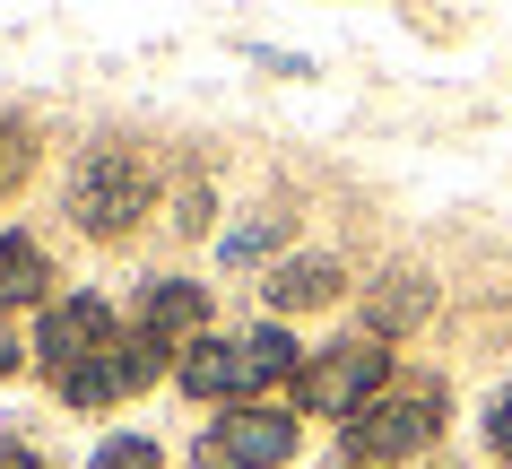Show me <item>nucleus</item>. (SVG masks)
I'll return each instance as SVG.
<instances>
[{
	"label": "nucleus",
	"instance_id": "dca6fc26",
	"mask_svg": "<svg viewBox=\"0 0 512 469\" xmlns=\"http://www.w3.org/2000/svg\"><path fill=\"white\" fill-rule=\"evenodd\" d=\"M0 469H44V461H35V452H27L18 435H0Z\"/></svg>",
	"mask_w": 512,
	"mask_h": 469
},
{
	"label": "nucleus",
	"instance_id": "2eb2a0df",
	"mask_svg": "<svg viewBox=\"0 0 512 469\" xmlns=\"http://www.w3.org/2000/svg\"><path fill=\"white\" fill-rule=\"evenodd\" d=\"M486 443H495V452H504V469H512V391L486 409Z\"/></svg>",
	"mask_w": 512,
	"mask_h": 469
},
{
	"label": "nucleus",
	"instance_id": "ddd939ff",
	"mask_svg": "<svg viewBox=\"0 0 512 469\" xmlns=\"http://www.w3.org/2000/svg\"><path fill=\"white\" fill-rule=\"evenodd\" d=\"M87 469H157V443H148V435H113Z\"/></svg>",
	"mask_w": 512,
	"mask_h": 469
},
{
	"label": "nucleus",
	"instance_id": "f3484780",
	"mask_svg": "<svg viewBox=\"0 0 512 469\" xmlns=\"http://www.w3.org/2000/svg\"><path fill=\"white\" fill-rule=\"evenodd\" d=\"M0 374H18V348H9V339H0Z\"/></svg>",
	"mask_w": 512,
	"mask_h": 469
},
{
	"label": "nucleus",
	"instance_id": "423d86ee",
	"mask_svg": "<svg viewBox=\"0 0 512 469\" xmlns=\"http://www.w3.org/2000/svg\"><path fill=\"white\" fill-rule=\"evenodd\" d=\"M157 374H165V348L131 331V339H113L105 357H87L79 374H61L53 391L70 400V409H105V400H131V391H148Z\"/></svg>",
	"mask_w": 512,
	"mask_h": 469
},
{
	"label": "nucleus",
	"instance_id": "f03ea898",
	"mask_svg": "<svg viewBox=\"0 0 512 469\" xmlns=\"http://www.w3.org/2000/svg\"><path fill=\"white\" fill-rule=\"evenodd\" d=\"M148 200H157V174H148V157L122 148V139H96L79 166H70V218H79L96 244L131 235V226L148 218Z\"/></svg>",
	"mask_w": 512,
	"mask_h": 469
},
{
	"label": "nucleus",
	"instance_id": "39448f33",
	"mask_svg": "<svg viewBox=\"0 0 512 469\" xmlns=\"http://www.w3.org/2000/svg\"><path fill=\"white\" fill-rule=\"evenodd\" d=\"M296 409H270V400H252V409H226L209 435L191 443V461L200 469H278L296 452Z\"/></svg>",
	"mask_w": 512,
	"mask_h": 469
},
{
	"label": "nucleus",
	"instance_id": "4468645a",
	"mask_svg": "<svg viewBox=\"0 0 512 469\" xmlns=\"http://www.w3.org/2000/svg\"><path fill=\"white\" fill-rule=\"evenodd\" d=\"M278 235H287V218H261V226H243V235H226V261H252V252H270Z\"/></svg>",
	"mask_w": 512,
	"mask_h": 469
},
{
	"label": "nucleus",
	"instance_id": "f257e3e1",
	"mask_svg": "<svg viewBox=\"0 0 512 469\" xmlns=\"http://www.w3.org/2000/svg\"><path fill=\"white\" fill-rule=\"evenodd\" d=\"M174 374H183L191 400L252 409L270 383H296V374H304V348L287 339V322H261V331H243V339H200V348H191Z\"/></svg>",
	"mask_w": 512,
	"mask_h": 469
},
{
	"label": "nucleus",
	"instance_id": "20e7f679",
	"mask_svg": "<svg viewBox=\"0 0 512 469\" xmlns=\"http://www.w3.org/2000/svg\"><path fill=\"white\" fill-rule=\"evenodd\" d=\"M434 426H443V383L382 391L365 417H348V461L356 469H391V461H408V452H426Z\"/></svg>",
	"mask_w": 512,
	"mask_h": 469
},
{
	"label": "nucleus",
	"instance_id": "9d476101",
	"mask_svg": "<svg viewBox=\"0 0 512 469\" xmlns=\"http://www.w3.org/2000/svg\"><path fill=\"white\" fill-rule=\"evenodd\" d=\"M44 287H53L44 244L18 235V226H0V313H9V304H44Z\"/></svg>",
	"mask_w": 512,
	"mask_h": 469
},
{
	"label": "nucleus",
	"instance_id": "6e6552de",
	"mask_svg": "<svg viewBox=\"0 0 512 469\" xmlns=\"http://www.w3.org/2000/svg\"><path fill=\"white\" fill-rule=\"evenodd\" d=\"M139 339H157L165 357H191L209 339V287L200 278H157L139 296Z\"/></svg>",
	"mask_w": 512,
	"mask_h": 469
},
{
	"label": "nucleus",
	"instance_id": "9b49d317",
	"mask_svg": "<svg viewBox=\"0 0 512 469\" xmlns=\"http://www.w3.org/2000/svg\"><path fill=\"white\" fill-rule=\"evenodd\" d=\"M426 304H434L426 278H417V270H391L374 296H365V322H374V339H391V331H408V322H426Z\"/></svg>",
	"mask_w": 512,
	"mask_h": 469
},
{
	"label": "nucleus",
	"instance_id": "0eeeda50",
	"mask_svg": "<svg viewBox=\"0 0 512 469\" xmlns=\"http://www.w3.org/2000/svg\"><path fill=\"white\" fill-rule=\"evenodd\" d=\"M113 304L105 296H61V304H44V331H35V357L53 365V383L61 374H79L87 357H105L113 348Z\"/></svg>",
	"mask_w": 512,
	"mask_h": 469
},
{
	"label": "nucleus",
	"instance_id": "1a4fd4ad",
	"mask_svg": "<svg viewBox=\"0 0 512 469\" xmlns=\"http://www.w3.org/2000/svg\"><path fill=\"white\" fill-rule=\"evenodd\" d=\"M339 287H348V278H339V261H322V252H304V261H278L261 296H270V313L287 322V313H313V304H330Z\"/></svg>",
	"mask_w": 512,
	"mask_h": 469
},
{
	"label": "nucleus",
	"instance_id": "f8f14e48",
	"mask_svg": "<svg viewBox=\"0 0 512 469\" xmlns=\"http://www.w3.org/2000/svg\"><path fill=\"white\" fill-rule=\"evenodd\" d=\"M35 174V122H18V113H0V200L18 192Z\"/></svg>",
	"mask_w": 512,
	"mask_h": 469
},
{
	"label": "nucleus",
	"instance_id": "7ed1b4c3",
	"mask_svg": "<svg viewBox=\"0 0 512 469\" xmlns=\"http://www.w3.org/2000/svg\"><path fill=\"white\" fill-rule=\"evenodd\" d=\"M382 391H391V348L365 331V339H339V348H313V357H304L296 409H313V417H365Z\"/></svg>",
	"mask_w": 512,
	"mask_h": 469
},
{
	"label": "nucleus",
	"instance_id": "a211bd4d",
	"mask_svg": "<svg viewBox=\"0 0 512 469\" xmlns=\"http://www.w3.org/2000/svg\"><path fill=\"white\" fill-rule=\"evenodd\" d=\"M339 469H356V461H339Z\"/></svg>",
	"mask_w": 512,
	"mask_h": 469
}]
</instances>
